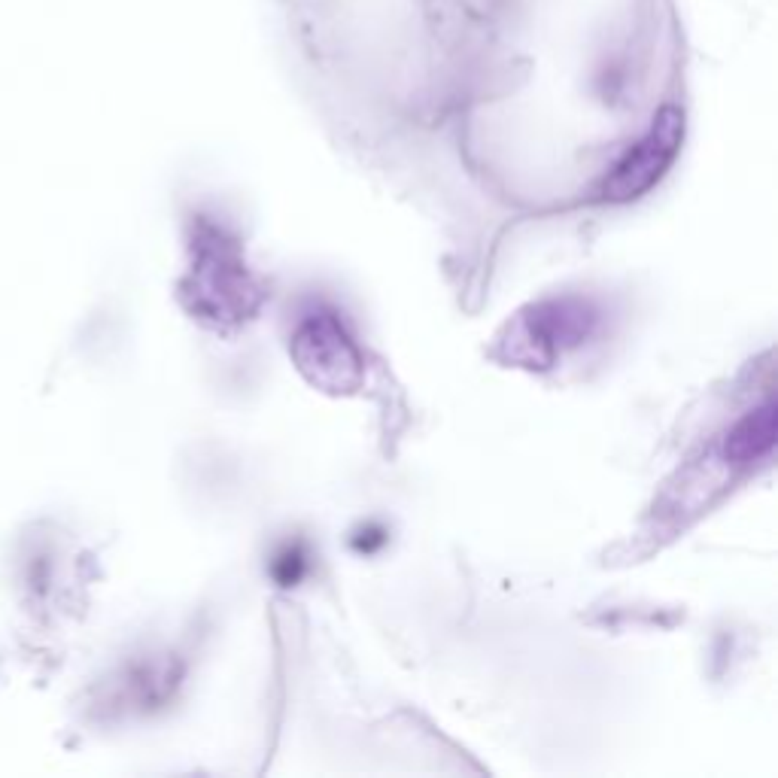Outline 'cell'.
<instances>
[{
	"mask_svg": "<svg viewBox=\"0 0 778 778\" xmlns=\"http://www.w3.org/2000/svg\"><path fill=\"white\" fill-rule=\"evenodd\" d=\"M286 40L334 79H380L408 97L459 95L477 0H268Z\"/></svg>",
	"mask_w": 778,
	"mask_h": 778,
	"instance_id": "cell-1",
	"label": "cell"
},
{
	"mask_svg": "<svg viewBox=\"0 0 778 778\" xmlns=\"http://www.w3.org/2000/svg\"><path fill=\"white\" fill-rule=\"evenodd\" d=\"M195 265L189 280L192 310L210 325L247 323L262 304V289L247 271L240 247L219 225L201 222L195 243Z\"/></svg>",
	"mask_w": 778,
	"mask_h": 778,
	"instance_id": "cell-2",
	"label": "cell"
},
{
	"mask_svg": "<svg viewBox=\"0 0 778 778\" xmlns=\"http://www.w3.org/2000/svg\"><path fill=\"white\" fill-rule=\"evenodd\" d=\"M602 323L599 307L581 295H562L529 304L508 323L499 341V353L505 362L523 368H551L569 350H578L593 338Z\"/></svg>",
	"mask_w": 778,
	"mask_h": 778,
	"instance_id": "cell-3",
	"label": "cell"
},
{
	"mask_svg": "<svg viewBox=\"0 0 778 778\" xmlns=\"http://www.w3.org/2000/svg\"><path fill=\"white\" fill-rule=\"evenodd\" d=\"M289 356L310 386L329 395H350L365 380L359 347L332 310H314L295 325L289 338Z\"/></svg>",
	"mask_w": 778,
	"mask_h": 778,
	"instance_id": "cell-4",
	"label": "cell"
},
{
	"mask_svg": "<svg viewBox=\"0 0 778 778\" xmlns=\"http://www.w3.org/2000/svg\"><path fill=\"white\" fill-rule=\"evenodd\" d=\"M684 143V110L681 104L663 110L654 125L623 149L617 164L608 171L602 182V198L605 201H636L645 192H651L657 182L666 177V171L675 164L678 152Z\"/></svg>",
	"mask_w": 778,
	"mask_h": 778,
	"instance_id": "cell-5",
	"label": "cell"
},
{
	"mask_svg": "<svg viewBox=\"0 0 778 778\" xmlns=\"http://www.w3.org/2000/svg\"><path fill=\"white\" fill-rule=\"evenodd\" d=\"M775 444V401L766 399L757 410H748L739 423L723 435L721 456L727 465L745 468L751 462H760L772 453Z\"/></svg>",
	"mask_w": 778,
	"mask_h": 778,
	"instance_id": "cell-6",
	"label": "cell"
},
{
	"mask_svg": "<svg viewBox=\"0 0 778 778\" xmlns=\"http://www.w3.org/2000/svg\"><path fill=\"white\" fill-rule=\"evenodd\" d=\"M307 571V553L304 547L295 541V544H283L277 553H274L271 562V575L280 587H295Z\"/></svg>",
	"mask_w": 778,
	"mask_h": 778,
	"instance_id": "cell-7",
	"label": "cell"
}]
</instances>
